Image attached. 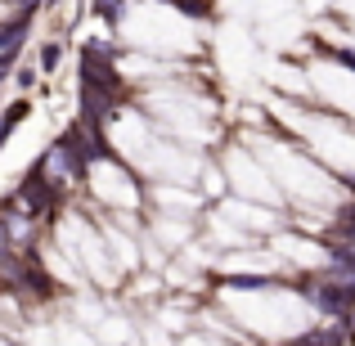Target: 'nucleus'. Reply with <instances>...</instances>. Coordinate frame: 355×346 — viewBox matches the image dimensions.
<instances>
[{
  "label": "nucleus",
  "mask_w": 355,
  "mask_h": 346,
  "mask_svg": "<svg viewBox=\"0 0 355 346\" xmlns=\"http://www.w3.org/2000/svg\"><path fill=\"white\" fill-rule=\"evenodd\" d=\"M220 297L261 338H297L311 324V302L302 293H293V288L270 284V279H234V284H225Z\"/></svg>",
  "instance_id": "nucleus-1"
},
{
  "label": "nucleus",
  "mask_w": 355,
  "mask_h": 346,
  "mask_svg": "<svg viewBox=\"0 0 355 346\" xmlns=\"http://www.w3.org/2000/svg\"><path fill=\"white\" fill-rule=\"evenodd\" d=\"M252 144L270 162V175H275L279 193L293 198L306 216H315V211L333 216L342 207V184L324 166H315V153H302V148L284 144V139H252Z\"/></svg>",
  "instance_id": "nucleus-2"
},
{
  "label": "nucleus",
  "mask_w": 355,
  "mask_h": 346,
  "mask_svg": "<svg viewBox=\"0 0 355 346\" xmlns=\"http://www.w3.org/2000/svg\"><path fill=\"white\" fill-rule=\"evenodd\" d=\"M81 175L90 180V193H95L99 207L117 211V216L139 211V202H144V189H139V180H135V166H126L121 157L108 153V148H99L95 157H86V162H81Z\"/></svg>",
  "instance_id": "nucleus-3"
},
{
  "label": "nucleus",
  "mask_w": 355,
  "mask_h": 346,
  "mask_svg": "<svg viewBox=\"0 0 355 346\" xmlns=\"http://www.w3.org/2000/svg\"><path fill=\"white\" fill-rule=\"evenodd\" d=\"M311 95H320L329 108L355 117V63L333 59V63H311V77H306Z\"/></svg>",
  "instance_id": "nucleus-4"
},
{
  "label": "nucleus",
  "mask_w": 355,
  "mask_h": 346,
  "mask_svg": "<svg viewBox=\"0 0 355 346\" xmlns=\"http://www.w3.org/2000/svg\"><path fill=\"white\" fill-rule=\"evenodd\" d=\"M225 175L234 180V189L243 198H261V202H284V193H279V184H270L275 175H270V166H261V153L257 148H230L225 153Z\"/></svg>",
  "instance_id": "nucleus-5"
},
{
  "label": "nucleus",
  "mask_w": 355,
  "mask_h": 346,
  "mask_svg": "<svg viewBox=\"0 0 355 346\" xmlns=\"http://www.w3.org/2000/svg\"><path fill=\"white\" fill-rule=\"evenodd\" d=\"M27 113H32V104H27V99H18V104H9V113L0 117V139H9V130L18 126V121H23Z\"/></svg>",
  "instance_id": "nucleus-6"
},
{
  "label": "nucleus",
  "mask_w": 355,
  "mask_h": 346,
  "mask_svg": "<svg viewBox=\"0 0 355 346\" xmlns=\"http://www.w3.org/2000/svg\"><path fill=\"white\" fill-rule=\"evenodd\" d=\"M14 252H18V248H14V239H9V225H5V216H0V266H5V261L14 257Z\"/></svg>",
  "instance_id": "nucleus-7"
},
{
  "label": "nucleus",
  "mask_w": 355,
  "mask_h": 346,
  "mask_svg": "<svg viewBox=\"0 0 355 346\" xmlns=\"http://www.w3.org/2000/svg\"><path fill=\"white\" fill-rule=\"evenodd\" d=\"M59 54H63V45H59V41H50V45H45V54H41V68H45V72H54Z\"/></svg>",
  "instance_id": "nucleus-8"
},
{
  "label": "nucleus",
  "mask_w": 355,
  "mask_h": 346,
  "mask_svg": "<svg viewBox=\"0 0 355 346\" xmlns=\"http://www.w3.org/2000/svg\"><path fill=\"white\" fill-rule=\"evenodd\" d=\"M338 14L351 23V32H355V0H338Z\"/></svg>",
  "instance_id": "nucleus-9"
}]
</instances>
